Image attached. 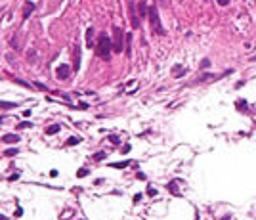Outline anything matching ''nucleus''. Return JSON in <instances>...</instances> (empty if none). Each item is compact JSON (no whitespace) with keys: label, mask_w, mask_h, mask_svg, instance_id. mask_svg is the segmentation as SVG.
I'll return each instance as SVG.
<instances>
[{"label":"nucleus","mask_w":256,"mask_h":220,"mask_svg":"<svg viewBox=\"0 0 256 220\" xmlns=\"http://www.w3.org/2000/svg\"><path fill=\"white\" fill-rule=\"evenodd\" d=\"M111 50H113V42L111 38H109L107 35H100V42H97V56H100L101 59H109V56H111Z\"/></svg>","instance_id":"1"},{"label":"nucleus","mask_w":256,"mask_h":220,"mask_svg":"<svg viewBox=\"0 0 256 220\" xmlns=\"http://www.w3.org/2000/svg\"><path fill=\"white\" fill-rule=\"evenodd\" d=\"M149 21H151V29L155 35H164L162 31V25H161V19H159V14H157V8L155 6H149Z\"/></svg>","instance_id":"2"},{"label":"nucleus","mask_w":256,"mask_h":220,"mask_svg":"<svg viewBox=\"0 0 256 220\" xmlns=\"http://www.w3.org/2000/svg\"><path fill=\"white\" fill-rule=\"evenodd\" d=\"M113 50L117 54L124 50V42H123V29L120 27H113Z\"/></svg>","instance_id":"3"},{"label":"nucleus","mask_w":256,"mask_h":220,"mask_svg":"<svg viewBox=\"0 0 256 220\" xmlns=\"http://www.w3.org/2000/svg\"><path fill=\"white\" fill-rule=\"evenodd\" d=\"M128 10H130V21H132V27L138 29V27H140V15H138V12H136L134 0H128Z\"/></svg>","instance_id":"4"},{"label":"nucleus","mask_w":256,"mask_h":220,"mask_svg":"<svg viewBox=\"0 0 256 220\" xmlns=\"http://www.w3.org/2000/svg\"><path fill=\"white\" fill-rule=\"evenodd\" d=\"M56 75H58V79H59V80H65V79H69V75H71V67H69L67 63H61V65H58V69H56Z\"/></svg>","instance_id":"5"},{"label":"nucleus","mask_w":256,"mask_h":220,"mask_svg":"<svg viewBox=\"0 0 256 220\" xmlns=\"http://www.w3.org/2000/svg\"><path fill=\"white\" fill-rule=\"evenodd\" d=\"M73 69H75V71L80 69V46L73 48Z\"/></svg>","instance_id":"6"},{"label":"nucleus","mask_w":256,"mask_h":220,"mask_svg":"<svg viewBox=\"0 0 256 220\" xmlns=\"http://www.w3.org/2000/svg\"><path fill=\"white\" fill-rule=\"evenodd\" d=\"M19 140H21V138H19L17 134H4V136H2L4 144H17Z\"/></svg>","instance_id":"7"},{"label":"nucleus","mask_w":256,"mask_h":220,"mask_svg":"<svg viewBox=\"0 0 256 220\" xmlns=\"http://www.w3.org/2000/svg\"><path fill=\"white\" fill-rule=\"evenodd\" d=\"M138 15L140 17H149V8H147V4L141 0L140 2V6H138Z\"/></svg>","instance_id":"8"},{"label":"nucleus","mask_w":256,"mask_h":220,"mask_svg":"<svg viewBox=\"0 0 256 220\" xmlns=\"http://www.w3.org/2000/svg\"><path fill=\"white\" fill-rule=\"evenodd\" d=\"M32 10H35V2H27L25 4V10H23V19H29V15L32 14Z\"/></svg>","instance_id":"9"},{"label":"nucleus","mask_w":256,"mask_h":220,"mask_svg":"<svg viewBox=\"0 0 256 220\" xmlns=\"http://www.w3.org/2000/svg\"><path fill=\"white\" fill-rule=\"evenodd\" d=\"M86 46L88 48H94V29H92V27L86 31Z\"/></svg>","instance_id":"10"},{"label":"nucleus","mask_w":256,"mask_h":220,"mask_svg":"<svg viewBox=\"0 0 256 220\" xmlns=\"http://www.w3.org/2000/svg\"><path fill=\"white\" fill-rule=\"evenodd\" d=\"M59 130H61V126H59V124H52V126H48V128H46V132L48 134H58Z\"/></svg>","instance_id":"11"},{"label":"nucleus","mask_w":256,"mask_h":220,"mask_svg":"<svg viewBox=\"0 0 256 220\" xmlns=\"http://www.w3.org/2000/svg\"><path fill=\"white\" fill-rule=\"evenodd\" d=\"M130 161H119V163H113L111 169H124V166H128Z\"/></svg>","instance_id":"12"},{"label":"nucleus","mask_w":256,"mask_h":220,"mask_svg":"<svg viewBox=\"0 0 256 220\" xmlns=\"http://www.w3.org/2000/svg\"><path fill=\"white\" fill-rule=\"evenodd\" d=\"M166 188H168V191H172V193L180 195V191H178V186H176V182H168V184H166Z\"/></svg>","instance_id":"13"},{"label":"nucleus","mask_w":256,"mask_h":220,"mask_svg":"<svg viewBox=\"0 0 256 220\" xmlns=\"http://www.w3.org/2000/svg\"><path fill=\"white\" fill-rule=\"evenodd\" d=\"M109 142H111L113 145H120V138L115 136V134H111V136H109Z\"/></svg>","instance_id":"14"},{"label":"nucleus","mask_w":256,"mask_h":220,"mask_svg":"<svg viewBox=\"0 0 256 220\" xmlns=\"http://www.w3.org/2000/svg\"><path fill=\"white\" fill-rule=\"evenodd\" d=\"M4 155H6V157H15V155H17V149H14V148H12V149H4Z\"/></svg>","instance_id":"15"},{"label":"nucleus","mask_w":256,"mask_h":220,"mask_svg":"<svg viewBox=\"0 0 256 220\" xmlns=\"http://www.w3.org/2000/svg\"><path fill=\"white\" fill-rule=\"evenodd\" d=\"M88 174H90V170H88V169H79V170H76V176H79V178L88 176Z\"/></svg>","instance_id":"16"},{"label":"nucleus","mask_w":256,"mask_h":220,"mask_svg":"<svg viewBox=\"0 0 256 220\" xmlns=\"http://www.w3.org/2000/svg\"><path fill=\"white\" fill-rule=\"evenodd\" d=\"M105 157H107V153H105V151H97L96 155H94V159H96V161H103Z\"/></svg>","instance_id":"17"},{"label":"nucleus","mask_w":256,"mask_h":220,"mask_svg":"<svg viewBox=\"0 0 256 220\" xmlns=\"http://www.w3.org/2000/svg\"><path fill=\"white\" fill-rule=\"evenodd\" d=\"M80 142V138H69V142H67V145H76Z\"/></svg>","instance_id":"18"},{"label":"nucleus","mask_w":256,"mask_h":220,"mask_svg":"<svg viewBox=\"0 0 256 220\" xmlns=\"http://www.w3.org/2000/svg\"><path fill=\"white\" fill-rule=\"evenodd\" d=\"M2 107L4 109H12V107H15V103H12V101H2Z\"/></svg>","instance_id":"19"},{"label":"nucleus","mask_w":256,"mask_h":220,"mask_svg":"<svg viewBox=\"0 0 256 220\" xmlns=\"http://www.w3.org/2000/svg\"><path fill=\"white\" fill-rule=\"evenodd\" d=\"M210 67V59H203L201 62V69H208Z\"/></svg>","instance_id":"20"},{"label":"nucleus","mask_w":256,"mask_h":220,"mask_svg":"<svg viewBox=\"0 0 256 220\" xmlns=\"http://www.w3.org/2000/svg\"><path fill=\"white\" fill-rule=\"evenodd\" d=\"M35 56H36V52H35V50H29V54H27L29 62H32V59H35Z\"/></svg>","instance_id":"21"},{"label":"nucleus","mask_w":256,"mask_h":220,"mask_svg":"<svg viewBox=\"0 0 256 220\" xmlns=\"http://www.w3.org/2000/svg\"><path fill=\"white\" fill-rule=\"evenodd\" d=\"M29 126H32V124L25 121V123H19V124H17V128H29Z\"/></svg>","instance_id":"22"},{"label":"nucleus","mask_w":256,"mask_h":220,"mask_svg":"<svg viewBox=\"0 0 256 220\" xmlns=\"http://www.w3.org/2000/svg\"><path fill=\"white\" fill-rule=\"evenodd\" d=\"M147 195H149V197H153V195H157V190H155V188H149V190H147Z\"/></svg>","instance_id":"23"},{"label":"nucleus","mask_w":256,"mask_h":220,"mask_svg":"<svg viewBox=\"0 0 256 220\" xmlns=\"http://www.w3.org/2000/svg\"><path fill=\"white\" fill-rule=\"evenodd\" d=\"M15 82L21 84V86H29V82H25V80H21V79H15Z\"/></svg>","instance_id":"24"},{"label":"nucleus","mask_w":256,"mask_h":220,"mask_svg":"<svg viewBox=\"0 0 256 220\" xmlns=\"http://www.w3.org/2000/svg\"><path fill=\"white\" fill-rule=\"evenodd\" d=\"M218 4H220V6H227V4H229V0H218Z\"/></svg>","instance_id":"25"},{"label":"nucleus","mask_w":256,"mask_h":220,"mask_svg":"<svg viewBox=\"0 0 256 220\" xmlns=\"http://www.w3.org/2000/svg\"><path fill=\"white\" fill-rule=\"evenodd\" d=\"M15 216H17V218L23 216V209H17V211H15Z\"/></svg>","instance_id":"26"},{"label":"nucleus","mask_w":256,"mask_h":220,"mask_svg":"<svg viewBox=\"0 0 256 220\" xmlns=\"http://www.w3.org/2000/svg\"><path fill=\"white\" fill-rule=\"evenodd\" d=\"M136 178H140V180H145V174H144V172H138Z\"/></svg>","instance_id":"27"},{"label":"nucleus","mask_w":256,"mask_h":220,"mask_svg":"<svg viewBox=\"0 0 256 220\" xmlns=\"http://www.w3.org/2000/svg\"><path fill=\"white\" fill-rule=\"evenodd\" d=\"M140 199H141V193H138L136 197H134V203H140Z\"/></svg>","instance_id":"28"},{"label":"nucleus","mask_w":256,"mask_h":220,"mask_svg":"<svg viewBox=\"0 0 256 220\" xmlns=\"http://www.w3.org/2000/svg\"><path fill=\"white\" fill-rule=\"evenodd\" d=\"M79 109H88V103H84V101H82V103L79 105Z\"/></svg>","instance_id":"29"},{"label":"nucleus","mask_w":256,"mask_h":220,"mask_svg":"<svg viewBox=\"0 0 256 220\" xmlns=\"http://www.w3.org/2000/svg\"><path fill=\"white\" fill-rule=\"evenodd\" d=\"M222 220H231V214H226V216L222 218Z\"/></svg>","instance_id":"30"},{"label":"nucleus","mask_w":256,"mask_h":220,"mask_svg":"<svg viewBox=\"0 0 256 220\" xmlns=\"http://www.w3.org/2000/svg\"><path fill=\"white\" fill-rule=\"evenodd\" d=\"M250 62H256V56H252V58H250Z\"/></svg>","instance_id":"31"},{"label":"nucleus","mask_w":256,"mask_h":220,"mask_svg":"<svg viewBox=\"0 0 256 220\" xmlns=\"http://www.w3.org/2000/svg\"><path fill=\"white\" fill-rule=\"evenodd\" d=\"M161 2H162V4H164V0H161Z\"/></svg>","instance_id":"32"}]
</instances>
